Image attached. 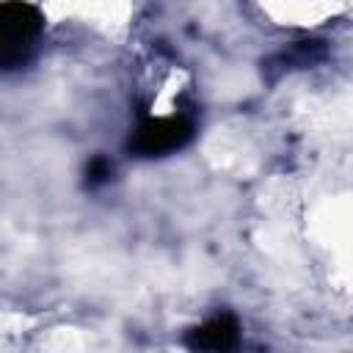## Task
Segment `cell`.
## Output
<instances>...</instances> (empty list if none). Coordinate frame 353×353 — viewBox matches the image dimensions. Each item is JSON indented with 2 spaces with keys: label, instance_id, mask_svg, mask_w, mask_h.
I'll return each instance as SVG.
<instances>
[{
  "label": "cell",
  "instance_id": "obj_1",
  "mask_svg": "<svg viewBox=\"0 0 353 353\" xmlns=\"http://www.w3.org/2000/svg\"><path fill=\"white\" fill-rule=\"evenodd\" d=\"M44 30V17L36 6L25 0H6L0 6V41H3V66L14 69L28 58L36 39Z\"/></svg>",
  "mask_w": 353,
  "mask_h": 353
},
{
  "label": "cell",
  "instance_id": "obj_5",
  "mask_svg": "<svg viewBox=\"0 0 353 353\" xmlns=\"http://www.w3.org/2000/svg\"><path fill=\"white\" fill-rule=\"evenodd\" d=\"M110 171H113V165H110L105 157H94V160L88 163V168H85L88 185H102V182H108Z\"/></svg>",
  "mask_w": 353,
  "mask_h": 353
},
{
  "label": "cell",
  "instance_id": "obj_3",
  "mask_svg": "<svg viewBox=\"0 0 353 353\" xmlns=\"http://www.w3.org/2000/svg\"><path fill=\"white\" fill-rule=\"evenodd\" d=\"M240 339V325L232 314H215L201 325L190 328L185 345L193 350H229Z\"/></svg>",
  "mask_w": 353,
  "mask_h": 353
},
{
  "label": "cell",
  "instance_id": "obj_2",
  "mask_svg": "<svg viewBox=\"0 0 353 353\" xmlns=\"http://www.w3.org/2000/svg\"><path fill=\"white\" fill-rule=\"evenodd\" d=\"M193 121L188 116H154L143 119L127 141V149L135 157L152 160V157H165L171 152L185 149L193 141Z\"/></svg>",
  "mask_w": 353,
  "mask_h": 353
},
{
  "label": "cell",
  "instance_id": "obj_4",
  "mask_svg": "<svg viewBox=\"0 0 353 353\" xmlns=\"http://www.w3.org/2000/svg\"><path fill=\"white\" fill-rule=\"evenodd\" d=\"M323 55H325V50H323V44H320V41H298L290 52H281V55L270 58V61L265 63V69H262V72H265L270 80H276V77H279V74H284L287 69L317 63Z\"/></svg>",
  "mask_w": 353,
  "mask_h": 353
}]
</instances>
